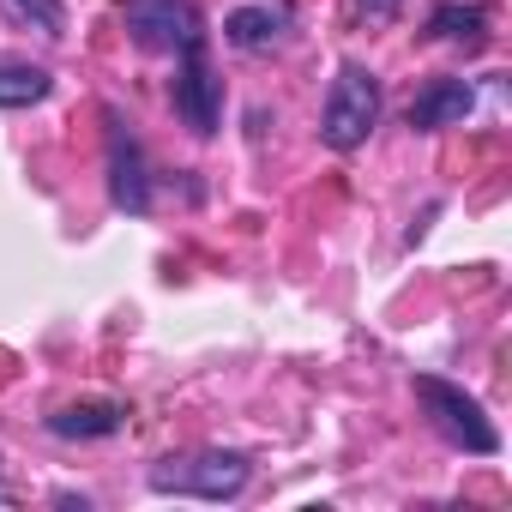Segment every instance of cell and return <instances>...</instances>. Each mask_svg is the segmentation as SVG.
<instances>
[{
  "label": "cell",
  "mask_w": 512,
  "mask_h": 512,
  "mask_svg": "<svg viewBox=\"0 0 512 512\" xmlns=\"http://www.w3.org/2000/svg\"><path fill=\"white\" fill-rule=\"evenodd\" d=\"M416 398H422L434 434L452 440L458 452H476V458H494V452H500L494 422L482 416V404H476L464 386H452V380H440V374H416Z\"/></svg>",
  "instance_id": "6da1fadb"
},
{
  "label": "cell",
  "mask_w": 512,
  "mask_h": 512,
  "mask_svg": "<svg viewBox=\"0 0 512 512\" xmlns=\"http://www.w3.org/2000/svg\"><path fill=\"white\" fill-rule=\"evenodd\" d=\"M374 127H380V79H374L362 61H344L338 79H332L326 115H320V139H326L332 151H356Z\"/></svg>",
  "instance_id": "7a4b0ae2"
},
{
  "label": "cell",
  "mask_w": 512,
  "mask_h": 512,
  "mask_svg": "<svg viewBox=\"0 0 512 512\" xmlns=\"http://www.w3.org/2000/svg\"><path fill=\"white\" fill-rule=\"evenodd\" d=\"M253 464L241 452H187V458H163L151 464V488L157 494H193V500H235L247 488Z\"/></svg>",
  "instance_id": "3957f363"
},
{
  "label": "cell",
  "mask_w": 512,
  "mask_h": 512,
  "mask_svg": "<svg viewBox=\"0 0 512 512\" xmlns=\"http://www.w3.org/2000/svg\"><path fill=\"white\" fill-rule=\"evenodd\" d=\"M127 31L151 55H187L205 43V19L193 0H127Z\"/></svg>",
  "instance_id": "277c9868"
},
{
  "label": "cell",
  "mask_w": 512,
  "mask_h": 512,
  "mask_svg": "<svg viewBox=\"0 0 512 512\" xmlns=\"http://www.w3.org/2000/svg\"><path fill=\"white\" fill-rule=\"evenodd\" d=\"M103 127H109V199H115V211H127V217H145L151 211V175H145V151H139V139L127 133V121L109 109L103 115Z\"/></svg>",
  "instance_id": "5b68a950"
},
{
  "label": "cell",
  "mask_w": 512,
  "mask_h": 512,
  "mask_svg": "<svg viewBox=\"0 0 512 512\" xmlns=\"http://www.w3.org/2000/svg\"><path fill=\"white\" fill-rule=\"evenodd\" d=\"M175 115H181L199 139H211V133H217V115H223V79L211 73L205 43H199V49H187V55H181V67H175Z\"/></svg>",
  "instance_id": "8992f818"
},
{
  "label": "cell",
  "mask_w": 512,
  "mask_h": 512,
  "mask_svg": "<svg viewBox=\"0 0 512 512\" xmlns=\"http://www.w3.org/2000/svg\"><path fill=\"white\" fill-rule=\"evenodd\" d=\"M290 25H296L290 0H247V7H235L223 19V43L241 49V55H272L290 37Z\"/></svg>",
  "instance_id": "52a82bcc"
},
{
  "label": "cell",
  "mask_w": 512,
  "mask_h": 512,
  "mask_svg": "<svg viewBox=\"0 0 512 512\" xmlns=\"http://www.w3.org/2000/svg\"><path fill=\"white\" fill-rule=\"evenodd\" d=\"M470 109H476V85H470V79H428V85L410 97L404 121H410L416 133H440V127H464Z\"/></svg>",
  "instance_id": "ba28073f"
},
{
  "label": "cell",
  "mask_w": 512,
  "mask_h": 512,
  "mask_svg": "<svg viewBox=\"0 0 512 512\" xmlns=\"http://www.w3.org/2000/svg\"><path fill=\"white\" fill-rule=\"evenodd\" d=\"M121 422H127V410L115 398H85V404H61L49 416V434H61V440H103Z\"/></svg>",
  "instance_id": "9c48e42d"
},
{
  "label": "cell",
  "mask_w": 512,
  "mask_h": 512,
  "mask_svg": "<svg viewBox=\"0 0 512 512\" xmlns=\"http://www.w3.org/2000/svg\"><path fill=\"white\" fill-rule=\"evenodd\" d=\"M482 31H488V7H482V0H440V7L428 13V37H440V43L482 49Z\"/></svg>",
  "instance_id": "30bf717a"
},
{
  "label": "cell",
  "mask_w": 512,
  "mask_h": 512,
  "mask_svg": "<svg viewBox=\"0 0 512 512\" xmlns=\"http://www.w3.org/2000/svg\"><path fill=\"white\" fill-rule=\"evenodd\" d=\"M55 91V79L31 61H0V109H31Z\"/></svg>",
  "instance_id": "8fae6325"
},
{
  "label": "cell",
  "mask_w": 512,
  "mask_h": 512,
  "mask_svg": "<svg viewBox=\"0 0 512 512\" xmlns=\"http://www.w3.org/2000/svg\"><path fill=\"white\" fill-rule=\"evenodd\" d=\"M0 13L25 31H43V37H67V7L61 0H0Z\"/></svg>",
  "instance_id": "7c38bea8"
},
{
  "label": "cell",
  "mask_w": 512,
  "mask_h": 512,
  "mask_svg": "<svg viewBox=\"0 0 512 512\" xmlns=\"http://www.w3.org/2000/svg\"><path fill=\"white\" fill-rule=\"evenodd\" d=\"M356 7H362V13H368V19H392V13H398V7H404V0H356Z\"/></svg>",
  "instance_id": "4fadbf2b"
}]
</instances>
